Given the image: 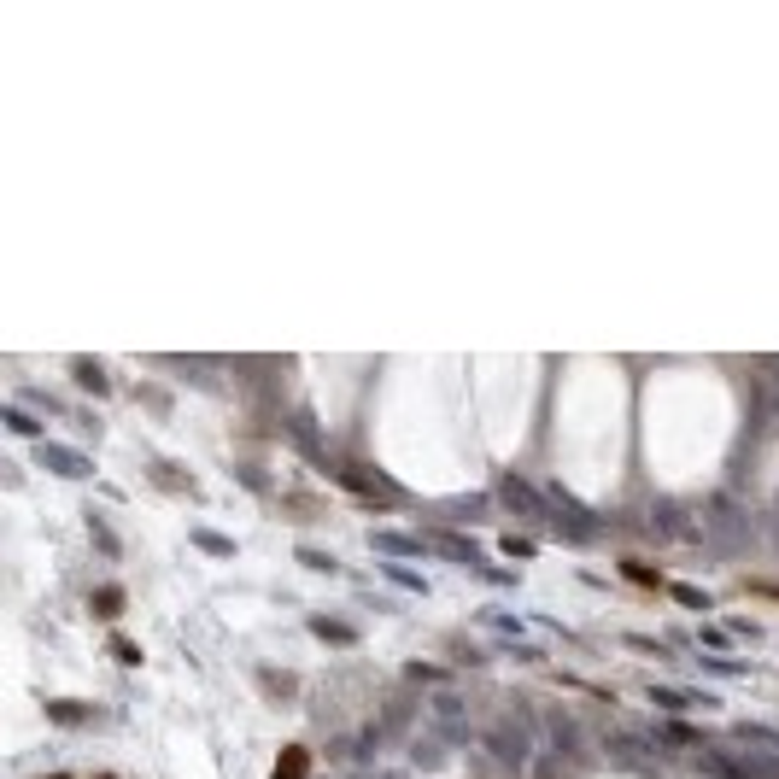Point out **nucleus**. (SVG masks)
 <instances>
[{"instance_id":"5","label":"nucleus","mask_w":779,"mask_h":779,"mask_svg":"<svg viewBox=\"0 0 779 779\" xmlns=\"http://www.w3.org/2000/svg\"><path fill=\"white\" fill-rule=\"evenodd\" d=\"M35 457H42V469H53V475H65V480H82V475H94V463L82 451H71V445H53V440H42L35 445Z\"/></svg>"},{"instance_id":"19","label":"nucleus","mask_w":779,"mask_h":779,"mask_svg":"<svg viewBox=\"0 0 779 779\" xmlns=\"http://www.w3.org/2000/svg\"><path fill=\"white\" fill-rule=\"evenodd\" d=\"M89 534H94V546H100L106 556H118V534H111V527L100 522V516H89Z\"/></svg>"},{"instance_id":"27","label":"nucleus","mask_w":779,"mask_h":779,"mask_svg":"<svg viewBox=\"0 0 779 779\" xmlns=\"http://www.w3.org/2000/svg\"><path fill=\"white\" fill-rule=\"evenodd\" d=\"M762 416H768V428H779V393H774L768 404H762Z\"/></svg>"},{"instance_id":"11","label":"nucleus","mask_w":779,"mask_h":779,"mask_svg":"<svg viewBox=\"0 0 779 779\" xmlns=\"http://www.w3.org/2000/svg\"><path fill=\"white\" fill-rule=\"evenodd\" d=\"M334 475H340L346 487H357V492H381V499H399V487H393V480H381V475H357V469H334Z\"/></svg>"},{"instance_id":"4","label":"nucleus","mask_w":779,"mask_h":779,"mask_svg":"<svg viewBox=\"0 0 779 779\" xmlns=\"http://www.w3.org/2000/svg\"><path fill=\"white\" fill-rule=\"evenodd\" d=\"M499 499L510 504V510H522L527 522H556L551 499H546V492H539V487H527L522 475H504V480H499Z\"/></svg>"},{"instance_id":"6","label":"nucleus","mask_w":779,"mask_h":779,"mask_svg":"<svg viewBox=\"0 0 779 779\" xmlns=\"http://www.w3.org/2000/svg\"><path fill=\"white\" fill-rule=\"evenodd\" d=\"M288 434H293V445H299L305 457L328 463V451H323V440H317V428H311V416H305V411H293V416H288Z\"/></svg>"},{"instance_id":"22","label":"nucleus","mask_w":779,"mask_h":779,"mask_svg":"<svg viewBox=\"0 0 779 779\" xmlns=\"http://www.w3.org/2000/svg\"><path fill=\"white\" fill-rule=\"evenodd\" d=\"M47 715H53V721H65V727L89 721V709H77V703H47Z\"/></svg>"},{"instance_id":"2","label":"nucleus","mask_w":779,"mask_h":779,"mask_svg":"<svg viewBox=\"0 0 779 779\" xmlns=\"http://www.w3.org/2000/svg\"><path fill=\"white\" fill-rule=\"evenodd\" d=\"M487 750L499 756V768H510V774H527V762H534V727L527 721H516V715H499V721L487 727Z\"/></svg>"},{"instance_id":"13","label":"nucleus","mask_w":779,"mask_h":779,"mask_svg":"<svg viewBox=\"0 0 779 779\" xmlns=\"http://www.w3.org/2000/svg\"><path fill=\"white\" fill-rule=\"evenodd\" d=\"M71 375H77V387H89V393H106V387H111L106 369L94 364V357H77V364H71Z\"/></svg>"},{"instance_id":"15","label":"nucleus","mask_w":779,"mask_h":779,"mask_svg":"<svg viewBox=\"0 0 779 779\" xmlns=\"http://www.w3.org/2000/svg\"><path fill=\"white\" fill-rule=\"evenodd\" d=\"M311 633H317V639H334V645H352V639H357L346 622H328V615H317V622H311Z\"/></svg>"},{"instance_id":"23","label":"nucleus","mask_w":779,"mask_h":779,"mask_svg":"<svg viewBox=\"0 0 779 779\" xmlns=\"http://www.w3.org/2000/svg\"><path fill=\"white\" fill-rule=\"evenodd\" d=\"M276 779H305V750H288V762L276 768Z\"/></svg>"},{"instance_id":"26","label":"nucleus","mask_w":779,"mask_h":779,"mask_svg":"<svg viewBox=\"0 0 779 779\" xmlns=\"http://www.w3.org/2000/svg\"><path fill=\"white\" fill-rule=\"evenodd\" d=\"M504 556H534V539H516L510 534V539H504Z\"/></svg>"},{"instance_id":"3","label":"nucleus","mask_w":779,"mask_h":779,"mask_svg":"<svg viewBox=\"0 0 779 779\" xmlns=\"http://www.w3.org/2000/svg\"><path fill=\"white\" fill-rule=\"evenodd\" d=\"M428 727H434L445 745H463V738H469V703L457 698V691H440V698H428Z\"/></svg>"},{"instance_id":"20","label":"nucleus","mask_w":779,"mask_h":779,"mask_svg":"<svg viewBox=\"0 0 779 779\" xmlns=\"http://www.w3.org/2000/svg\"><path fill=\"white\" fill-rule=\"evenodd\" d=\"M299 563H305V568H317V575H334V556H328V551H317V546H299Z\"/></svg>"},{"instance_id":"1","label":"nucleus","mask_w":779,"mask_h":779,"mask_svg":"<svg viewBox=\"0 0 779 779\" xmlns=\"http://www.w3.org/2000/svg\"><path fill=\"white\" fill-rule=\"evenodd\" d=\"M756 539V522H750V510L738 499H709V510H703V546L709 551H721V556H738Z\"/></svg>"},{"instance_id":"7","label":"nucleus","mask_w":779,"mask_h":779,"mask_svg":"<svg viewBox=\"0 0 779 779\" xmlns=\"http://www.w3.org/2000/svg\"><path fill=\"white\" fill-rule=\"evenodd\" d=\"M651 522H657L668 539H703V527H691L686 516H679V504H657V510H651Z\"/></svg>"},{"instance_id":"28","label":"nucleus","mask_w":779,"mask_h":779,"mask_svg":"<svg viewBox=\"0 0 779 779\" xmlns=\"http://www.w3.org/2000/svg\"><path fill=\"white\" fill-rule=\"evenodd\" d=\"M762 534H768V546L779 551V516H768V527H762Z\"/></svg>"},{"instance_id":"8","label":"nucleus","mask_w":779,"mask_h":779,"mask_svg":"<svg viewBox=\"0 0 779 779\" xmlns=\"http://www.w3.org/2000/svg\"><path fill=\"white\" fill-rule=\"evenodd\" d=\"M411 762H416V768H445V738L440 733L411 738Z\"/></svg>"},{"instance_id":"17","label":"nucleus","mask_w":779,"mask_h":779,"mask_svg":"<svg viewBox=\"0 0 779 779\" xmlns=\"http://www.w3.org/2000/svg\"><path fill=\"white\" fill-rule=\"evenodd\" d=\"M6 428H12V434H24V440H42V423H35L30 411H18V404L6 411Z\"/></svg>"},{"instance_id":"24","label":"nucleus","mask_w":779,"mask_h":779,"mask_svg":"<svg viewBox=\"0 0 779 779\" xmlns=\"http://www.w3.org/2000/svg\"><path fill=\"white\" fill-rule=\"evenodd\" d=\"M387 575H393V580H399V586H404V592H428V586H423V575H411V568H399V563H387Z\"/></svg>"},{"instance_id":"21","label":"nucleus","mask_w":779,"mask_h":779,"mask_svg":"<svg viewBox=\"0 0 779 779\" xmlns=\"http://www.w3.org/2000/svg\"><path fill=\"white\" fill-rule=\"evenodd\" d=\"M194 546H205V551H217V556H229V551H234L223 534H212V527H194Z\"/></svg>"},{"instance_id":"25","label":"nucleus","mask_w":779,"mask_h":779,"mask_svg":"<svg viewBox=\"0 0 779 779\" xmlns=\"http://www.w3.org/2000/svg\"><path fill=\"white\" fill-rule=\"evenodd\" d=\"M111 657H118L123 668H135V662H141V651H135L129 639H111Z\"/></svg>"},{"instance_id":"18","label":"nucleus","mask_w":779,"mask_h":779,"mask_svg":"<svg viewBox=\"0 0 779 779\" xmlns=\"http://www.w3.org/2000/svg\"><path fill=\"white\" fill-rule=\"evenodd\" d=\"M668 592H674V598H679V603H686V610H709V592H698V586H686V580H674V586H668Z\"/></svg>"},{"instance_id":"16","label":"nucleus","mask_w":779,"mask_h":779,"mask_svg":"<svg viewBox=\"0 0 779 779\" xmlns=\"http://www.w3.org/2000/svg\"><path fill=\"white\" fill-rule=\"evenodd\" d=\"M651 703H662L668 715H679V709H691L698 698H686V691H674V686H651Z\"/></svg>"},{"instance_id":"9","label":"nucleus","mask_w":779,"mask_h":779,"mask_svg":"<svg viewBox=\"0 0 779 779\" xmlns=\"http://www.w3.org/2000/svg\"><path fill=\"white\" fill-rule=\"evenodd\" d=\"M551 738H556V756H586L580 750V727L568 715H551Z\"/></svg>"},{"instance_id":"10","label":"nucleus","mask_w":779,"mask_h":779,"mask_svg":"<svg viewBox=\"0 0 779 779\" xmlns=\"http://www.w3.org/2000/svg\"><path fill=\"white\" fill-rule=\"evenodd\" d=\"M369 546L387 551V556H423V539L416 534H369Z\"/></svg>"},{"instance_id":"12","label":"nucleus","mask_w":779,"mask_h":779,"mask_svg":"<svg viewBox=\"0 0 779 779\" xmlns=\"http://www.w3.org/2000/svg\"><path fill=\"white\" fill-rule=\"evenodd\" d=\"M434 546H440L445 556H457L463 568H480V563H487V556H480L475 546H469V539H457V534H434Z\"/></svg>"},{"instance_id":"14","label":"nucleus","mask_w":779,"mask_h":779,"mask_svg":"<svg viewBox=\"0 0 779 779\" xmlns=\"http://www.w3.org/2000/svg\"><path fill=\"white\" fill-rule=\"evenodd\" d=\"M94 615L118 622V615H123V586H100V592H94Z\"/></svg>"}]
</instances>
